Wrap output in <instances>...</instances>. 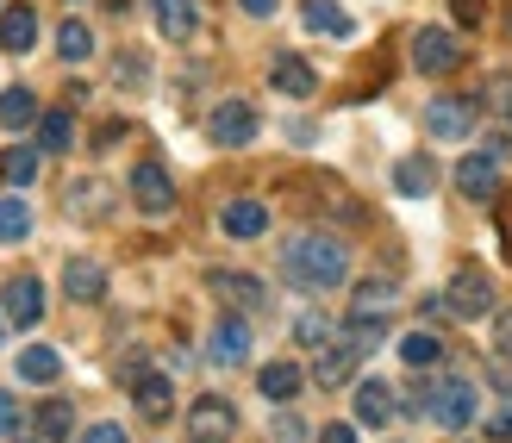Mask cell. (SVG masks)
I'll return each instance as SVG.
<instances>
[{
  "instance_id": "obj_1",
  "label": "cell",
  "mask_w": 512,
  "mask_h": 443,
  "mask_svg": "<svg viewBox=\"0 0 512 443\" xmlns=\"http://www.w3.org/2000/svg\"><path fill=\"white\" fill-rule=\"evenodd\" d=\"M281 275H288V288H300V294H325L350 275V244L331 238V231H294V238L281 244Z\"/></svg>"
},
{
  "instance_id": "obj_2",
  "label": "cell",
  "mask_w": 512,
  "mask_h": 443,
  "mask_svg": "<svg viewBox=\"0 0 512 443\" xmlns=\"http://www.w3.org/2000/svg\"><path fill=\"white\" fill-rule=\"evenodd\" d=\"M419 412H425L438 431H469V425H475V381H469V375H438V381H425Z\"/></svg>"
},
{
  "instance_id": "obj_3",
  "label": "cell",
  "mask_w": 512,
  "mask_h": 443,
  "mask_svg": "<svg viewBox=\"0 0 512 443\" xmlns=\"http://www.w3.org/2000/svg\"><path fill=\"white\" fill-rule=\"evenodd\" d=\"M475 125H481V100H469V94H438L425 107V132L438 144H463Z\"/></svg>"
},
{
  "instance_id": "obj_4",
  "label": "cell",
  "mask_w": 512,
  "mask_h": 443,
  "mask_svg": "<svg viewBox=\"0 0 512 443\" xmlns=\"http://www.w3.org/2000/svg\"><path fill=\"white\" fill-rule=\"evenodd\" d=\"M256 132H263V119H256L250 100H219L213 119H207V138L219 150H244V144H256Z\"/></svg>"
},
{
  "instance_id": "obj_5",
  "label": "cell",
  "mask_w": 512,
  "mask_h": 443,
  "mask_svg": "<svg viewBox=\"0 0 512 443\" xmlns=\"http://www.w3.org/2000/svg\"><path fill=\"white\" fill-rule=\"evenodd\" d=\"M250 344H256L250 312H225L213 325V337H207V362L213 369H238V362H250Z\"/></svg>"
},
{
  "instance_id": "obj_6",
  "label": "cell",
  "mask_w": 512,
  "mask_h": 443,
  "mask_svg": "<svg viewBox=\"0 0 512 443\" xmlns=\"http://www.w3.org/2000/svg\"><path fill=\"white\" fill-rule=\"evenodd\" d=\"M132 206H138V213H150V219L175 213V181H169V169L157 163V156H144V163L132 169Z\"/></svg>"
},
{
  "instance_id": "obj_7",
  "label": "cell",
  "mask_w": 512,
  "mask_h": 443,
  "mask_svg": "<svg viewBox=\"0 0 512 443\" xmlns=\"http://www.w3.org/2000/svg\"><path fill=\"white\" fill-rule=\"evenodd\" d=\"M456 63H463L456 32H444V25H419V32H413V69L419 75H450Z\"/></svg>"
},
{
  "instance_id": "obj_8",
  "label": "cell",
  "mask_w": 512,
  "mask_h": 443,
  "mask_svg": "<svg viewBox=\"0 0 512 443\" xmlns=\"http://www.w3.org/2000/svg\"><path fill=\"white\" fill-rule=\"evenodd\" d=\"M456 188H463V200H475V206H488V200H500V156L481 144V150H469L463 163H456Z\"/></svg>"
},
{
  "instance_id": "obj_9",
  "label": "cell",
  "mask_w": 512,
  "mask_h": 443,
  "mask_svg": "<svg viewBox=\"0 0 512 443\" xmlns=\"http://www.w3.org/2000/svg\"><path fill=\"white\" fill-rule=\"evenodd\" d=\"M232 431H238V406H232V400L200 394V400L188 406V437H194V443H225Z\"/></svg>"
},
{
  "instance_id": "obj_10",
  "label": "cell",
  "mask_w": 512,
  "mask_h": 443,
  "mask_svg": "<svg viewBox=\"0 0 512 443\" xmlns=\"http://www.w3.org/2000/svg\"><path fill=\"white\" fill-rule=\"evenodd\" d=\"M444 306L456 312V319H481V312H494V281L481 275V269H463V275H450V288H444Z\"/></svg>"
},
{
  "instance_id": "obj_11",
  "label": "cell",
  "mask_w": 512,
  "mask_h": 443,
  "mask_svg": "<svg viewBox=\"0 0 512 443\" xmlns=\"http://www.w3.org/2000/svg\"><path fill=\"white\" fill-rule=\"evenodd\" d=\"M0 312H7V325L32 331V325L44 319V281H38V275H13L7 294H0Z\"/></svg>"
},
{
  "instance_id": "obj_12",
  "label": "cell",
  "mask_w": 512,
  "mask_h": 443,
  "mask_svg": "<svg viewBox=\"0 0 512 443\" xmlns=\"http://www.w3.org/2000/svg\"><path fill=\"white\" fill-rule=\"evenodd\" d=\"M363 356H369V350H363V344H350V337L338 331V337H331V344L319 350V369H313V381H319V387H350V375L363 369Z\"/></svg>"
},
{
  "instance_id": "obj_13",
  "label": "cell",
  "mask_w": 512,
  "mask_h": 443,
  "mask_svg": "<svg viewBox=\"0 0 512 443\" xmlns=\"http://www.w3.org/2000/svg\"><path fill=\"white\" fill-rule=\"evenodd\" d=\"M207 288H213L225 306H238V312H263V306H269V288H263L256 275H244V269H213Z\"/></svg>"
},
{
  "instance_id": "obj_14",
  "label": "cell",
  "mask_w": 512,
  "mask_h": 443,
  "mask_svg": "<svg viewBox=\"0 0 512 443\" xmlns=\"http://www.w3.org/2000/svg\"><path fill=\"white\" fill-rule=\"evenodd\" d=\"M63 294L75 306H100V300H107V269H100L94 256H69V263H63Z\"/></svg>"
},
{
  "instance_id": "obj_15",
  "label": "cell",
  "mask_w": 512,
  "mask_h": 443,
  "mask_svg": "<svg viewBox=\"0 0 512 443\" xmlns=\"http://www.w3.org/2000/svg\"><path fill=\"white\" fill-rule=\"evenodd\" d=\"M63 213L69 219H107L113 213V188H107V181H100V175H88V181H69V188H63Z\"/></svg>"
},
{
  "instance_id": "obj_16",
  "label": "cell",
  "mask_w": 512,
  "mask_h": 443,
  "mask_svg": "<svg viewBox=\"0 0 512 443\" xmlns=\"http://www.w3.org/2000/svg\"><path fill=\"white\" fill-rule=\"evenodd\" d=\"M219 231H225V238H238V244H256L269 231V206L263 200H225L219 206Z\"/></svg>"
},
{
  "instance_id": "obj_17",
  "label": "cell",
  "mask_w": 512,
  "mask_h": 443,
  "mask_svg": "<svg viewBox=\"0 0 512 443\" xmlns=\"http://www.w3.org/2000/svg\"><path fill=\"white\" fill-rule=\"evenodd\" d=\"M125 387H132V406L144 412V419H169V412H175V381H169V375H157V369H138V375L125 381Z\"/></svg>"
},
{
  "instance_id": "obj_18",
  "label": "cell",
  "mask_w": 512,
  "mask_h": 443,
  "mask_svg": "<svg viewBox=\"0 0 512 443\" xmlns=\"http://www.w3.org/2000/svg\"><path fill=\"white\" fill-rule=\"evenodd\" d=\"M269 88H275V94H288V100H313L319 75H313V63H306V57H294V50H281V57L269 63Z\"/></svg>"
},
{
  "instance_id": "obj_19",
  "label": "cell",
  "mask_w": 512,
  "mask_h": 443,
  "mask_svg": "<svg viewBox=\"0 0 512 443\" xmlns=\"http://www.w3.org/2000/svg\"><path fill=\"white\" fill-rule=\"evenodd\" d=\"M32 44H38V7H32V0L0 7V50H7V57H25Z\"/></svg>"
},
{
  "instance_id": "obj_20",
  "label": "cell",
  "mask_w": 512,
  "mask_h": 443,
  "mask_svg": "<svg viewBox=\"0 0 512 443\" xmlns=\"http://www.w3.org/2000/svg\"><path fill=\"white\" fill-rule=\"evenodd\" d=\"M300 25H306V32H313V38H356V19L338 7V0H300Z\"/></svg>"
},
{
  "instance_id": "obj_21",
  "label": "cell",
  "mask_w": 512,
  "mask_h": 443,
  "mask_svg": "<svg viewBox=\"0 0 512 443\" xmlns=\"http://www.w3.org/2000/svg\"><path fill=\"white\" fill-rule=\"evenodd\" d=\"M150 13H157V32L169 44H188L200 32V7H194V0H150Z\"/></svg>"
},
{
  "instance_id": "obj_22",
  "label": "cell",
  "mask_w": 512,
  "mask_h": 443,
  "mask_svg": "<svg viewBox=\"0 0 512 443\" xmlns=\"http://www.w3.org/2000/svg\"><path fill=\"white\" fill-rule=\"evenodd\" d=\"M431 188H438V163H431V156H400L394 163V194H406V200H425Z\"/></svg>"
},
{
  "instance_id": "obj_23",
  "label": "cell",
  "mask_w": 512,
  "mask_h": 443,
  "mask_svg": "<svg viewBox=\"0 0 512 443\" xmlns=\"http://www.w3.org/2000/svg\"><path fill=\"white\" fill-rule=\"evenodd\" d=\"M394 300H400V288L394 281H356V294H350V319H388L394 312Z\"/></svg>"
},
{
  "instance_id": "obj_24",
  "label": "cell",
  "mask_w": 512,
  "mask_h": 443,
  "mask_svg": "<svg viewBox=\"0 0 512 443\" xmlns=\"http://www.w3.org/2000/svg\"><path fill=\"white\" fill-rule=\"evenodd\" d=\"M306 387V375H300V362H263V375H256V394L263 400H275V406H288L294 394Z\"/></svg>"
},
{
  "instance_id": "obj_25",
  "label": "cell",
  "mask_w": 512,
  "mask_h": 443,
  "mask_svg": "<svg viewBox=\"0 0 512 443\" xmlns=\"http://www.w3.org/2000/svg\"><path fill=\"white\" fill-rule=\"evenodd\" d=\"M38 163H44L38 144H7V150H0V181H7L13 194L32 188V181H38Z\"/></svg>"
},
{
  "instance_id": "obj_26",
  "label": "cell",
  "mask_w": 512,
  "mask_h": 443,
  "mask_svg": "<svg viewBox=\"0 0 512 443\" xmlns=\"http://www.w3.org/2000/svg\"><path fill=\"white\" fill-rule=\"evenodd\" d=\"M356 419L381 431V425L394 419V387H388V381H375V375H369V381H356Z\"/></svg>"
},
{
  "instance_id": "obj_27",
  "label": "cell",
  "mask_w": 512,
  "mask_h": 443,
  "mask_svg": "<svg viewBox=\"0 0 512 443\" xmlns=\"http://www.w3.org/2000/svg\"><path fill=\"white\" fill-rule=\"evenodd\" d=\"M32 431H38L44 443H63V437L75 431V406H69L63 394H50V400H44V406L32 412Z\"/></svg>"
},
{
  "instance_id": "obj_28",
  "label": "cell",
  "mask_w": 512,
  "mask_h": 443,
  "mask_svg": "<svg viewBox=\"0 0 512 443\" xmlns=\"http://www.w3.org/2000/svg\"><path fill=\"white\" fill-rule=\"evenodd\" d=\"M69 144H75V113H69V107L38 113V150H44V156H63Z\"/></svg>"
},
{
  "instance_id": "obj_29",
  "label": "cell",
  "mask_w": 512,
  "mask_h": 443,
  "mask_svg": "<svg viewBox=\"0 0 512 443\" xmlns=\"http://www.w3.org/2000/svg\"><path fill=\"white\" fill-rule=\"evenodd\" d=\"M63 375V356L50 350V344H25L19 350V381H38V387H50Z\"/></svg>"
},
{
  "instance_id": "obj_30",
  "label": "cell",
  "mask_w": 512,
  "mask_h": 443,
  "mask_svg": "<svg viewBox=\"0 0 512 443\" xmlns=\"http://www.w3.org/2000/svg\"><path fill=\"white\" fill-rule=\"evenodd\" d=\"M57 57L63 63H88L94 57V25L88 19H63L57 25Z\"/></svg>"
},
{
  "instance_id": "obj_31",
  "label": "cell",
  "mask_w": 512,
  "mask_h": 443,
  "mask_svg": "<svg viewBox=\"0 0 512 443\" xmlns=\"http://www.w3.org/2000/svg\"><path fill=\"white\" fill-rule=\"evenodd\" d=\"M400 362H406V369H431V362H444V337L438 331H406L400 337Z\"/></svg>"
},
{
  "instance_id": "obj_32",
  "label": "cell",
  "mask_w": 512,
  "mask_h": 443,
  "mask_svg": "<svg viewBox=\"0 0 512 443\" xmlns=\"http://www.w3.org/2000/svg\"><path fill=\"white\" fill-rule=\"evenodd\" d=\"M38 94L32 88H7L0 94V125H13V132H25V125H38Z\"/></svg>"
},
{
  "instance_id": "obj_33",
  "label": "cell",
  "mask_w": 512,
  "mask_h": 443,
  "mask_svg": "<svg viewBox=\"0 0 512 443\" xmlns=\"http://www.w3.org/2000/svg\"><path fill=\"white\" fill-rule=\"evenodd\" d=\"M32 238V206L19 194H0V244H25Z\"/></svg>"
},
{
  "instance_id": "obj_34",
  "label": "cell",
  "mask_w": 512,
  "mask_h": 443,
  "mask_svg": "<svg viewBox=\"0 0 512 443\" xmlns=\"http://www.w3.org/2000/svg\"><path fill=\"white\" fill-rule=\"evenodd\" d=\"M331 337H338V325H331L325 312H300V319H294V344L300 350H325Z\"/></svg>"
},
{
  "instance_id": "obj_35",
  "label": "cell",
  "mask_w": 512,
  "mask_h": 443,
  "mask_svg": "<svg viewBox=\"0 0 512 443\" xmlns=\"http://www.w3.org/2000/svg\"><path fill=\"white\" fill-rule=\"evenodd\" d=\"M113 75H119V82H125V88H144V75H150V63L138 57V50H125V57L113 63Z\"/></svg>"
},
{
  "instance_id": "obj_36",
  "label": "cell",
  "mask_w": 512,
  "mask_h": 443,
  "mask_svg": "<svg viewBox=\"0 0 512 443\" xmlns=\"http://www.w3.org/2000/svg\"><path fill=\"white\" fill-rule=\"evenodd\" d=\"M450 13H456V25H469V32H475V25L488 19V0H450Z\"/></svg>"
},
{
  "instance_id": "obj_37",
  "label": "cell",
  "mask_w": 512,
  "mask_h": 443,
  "mask_svg": "<svg viewBox=\"0 0 512 443\" xmlns=\"http://www.w3.org/2000/svg\"><path fill=\"white\" fill-rule=\"evenodd\" d=\"M19 425H25V412H19V400L7 394V387H0V437H13Z\"/></svg>"
},
{
  "instance_id": "obj_38",
  "label": "cell",
  "mask_w": 512,
  "mask_h": 443,
  "mask_svg": "<svg viewBox=\"0 0 512 443\" xmlns=\"http://www.w3.org/2000/svg\"><path fill=\"white\" fill-rule=\"evenodd\" d=\"M269 437H275V443H306V425L294 419V412H281V419L269 425Z\"/></svg>"
},
{
  "instance_id": "obj_39",
  "label": "cell",
  "mask_w": 512,
  "mask_h": 443,
  "mask_svg": "<svg viewBox=\"0 0 512 443\" xmlns=\"http://www.w3.org/2000/svg\"><path fill=\"white\" fill-rule=\"evenodd\" d=\"M481 107H500V113H512V75H494L488 82V100Z\"/></svg>"
},
{
  "instance_id": "obj_40",
  "label": "cell",
  "mask_w": 512,
  "mask_h": 443,
  "mask_svg": "<svg viewBox=\"0 0 512 443\" xmlns=\"http://www.w3.org/2000/svg\"><path fill=\"white\" fill-rule=\"evenodd\" d=\"M494 344H500V356H512V306L494 312Z\"/></svg>"
},
{
  "instance_id": "obj_41",
  "label": "cell",
  "mask_w": 512,
  "mask_h": 443,
  "mask_svg": "<svg viewBox=\"0 0 512 443\" xmlns=\"http://www.w3.org/2000/svg\"><path fill=\"white\" fill-rule=\"evenodd\" d=\"M488 437H494V443H512V406H500L494 419H488Z\"/></svg>"
},
{
  "instance_id": "obj_42",
  "label": "cell",
  "mask_w": 512,
  "mask_h": 443,
  "mask_svg": "<svg viewBox=\"0 0 512 443\" xmlns=\"http://www.w3.org/2000/svg\"><path fill=\"white\" fill-rule=\"evenodd\" d=\"M82 443H132V437H125V431H119V425H94V431H88V437H82Z\"/></svg>"
},
{
  "instance_id": "obj_43",
  "label": "cell",
  "mask_w": 512,
  "mask_h": 443,
  "mask_svg": "<svg viewBox=\"0 0 512 443\" xmlns=\"http://www.w3.org/2000/svg\"><path fill=\"white\" fill-rule=\"evenodd\" d=\"M319 443H356V425H325Z\"/></svg>"
},
{
  "instance_id": "obj_44",
  "label": "cell",
  "mask_w": 512,
  "mask_h": 443,
  "mask_svg": "<svg viewBox=\"0 0 512 443\" xmlns=\"http://www.w3.org/2000/svg\"><path fill=\"white\" fill-rule=\"evenodd\" d=\"M238 7H244V13H250V19H269V13H275V7H281V0H238Z\"/></svg>"
},
{
  "instance_id": "obj_45",
  "label": "cell",
  "mask_w": 512,
  "mask_h": 443,
  "mask_svg": "<svg viewBox=\"0 0 512 443\" xmlns=\"http://www.w3.org/2000/svg\"><path fill=\"white\" fill-rule=\"evenodd\" d=\"M288 138H294V144H300V150H306V144H313V138H319V132H313V125H306V119H294V125H288Z\"/></svg>"
},
{
  "instance_id": "obj_46",
  "label": "cell",
  "mask_w": 512,
  "mask_h": 443,
  "mask_svg": "<svg viewBox=\"0 0 512 443\" xmlns=\"http://www.w3.org/2000/svg\"><path fill=\"white\" fill-rule=\"evenodd\" d=\"M494 387H500V394H512V362H494Z\"/></svg>"
},
{
  "instance_id": "obj_47",
  "label": "cell",
  "mask_w": 512,
  "mask_h": 443,
  "mask_svg": "<svg viewBox=\"0 0 512 443\" xmlns=\"http://www.w3.org/2000/svg\"><path fill=\"white\" fill-rule=\"evenodd\" d=\"M0 325H7V312H0Z\"/></svg>"
},
{
  "instance_id": "obj_48",
  "label": "cell",
  "mask_w": 512,
  "mask_h": 443,
  "mask_svg": "<svg viewBox=\"0 0 512 443\" xmlns=\"http://www.w3.org/2000/svg\"><path fill=\"white\" fill-rule=\"evenodd\" d=\"M506 25H512V13H506Z\"/></svg>"
}]
</instances>
